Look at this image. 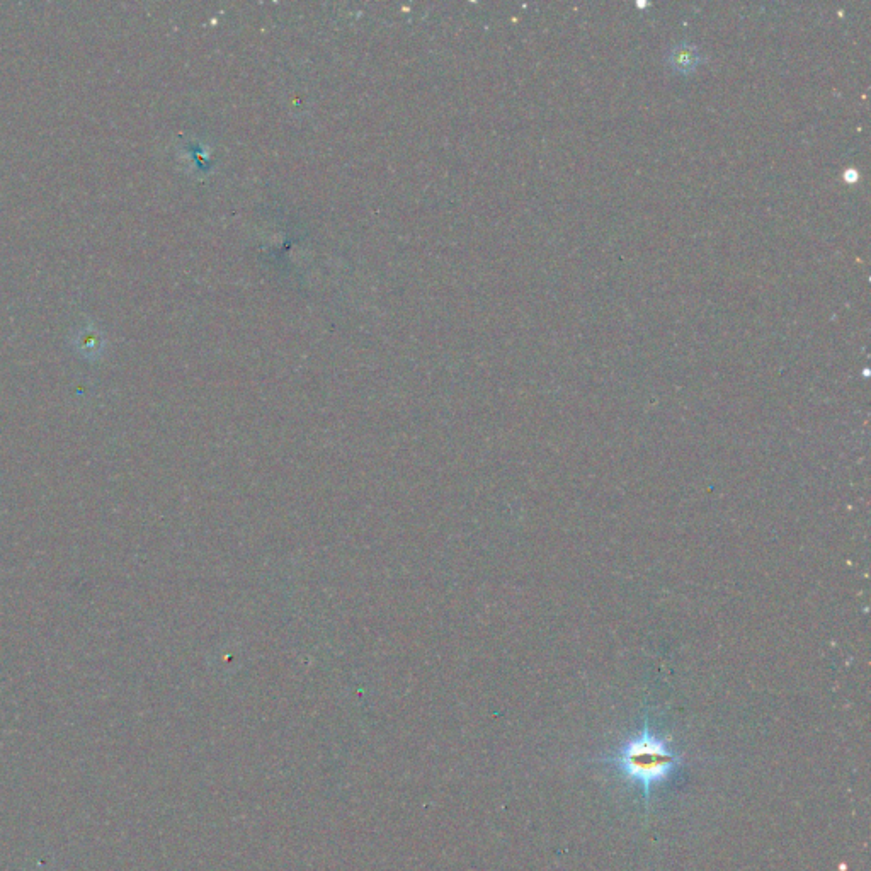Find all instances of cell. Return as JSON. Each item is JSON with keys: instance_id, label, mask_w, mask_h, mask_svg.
<instances>
[{"instance_id": "cell-1", "label": "cell", "mask_w": 871, "mask_h": 871, "mask_svg": "<svg viewBox=\"0 0 871 871\" xmlns=\"http://www.w3.org/2000/svg\"><path fill=\"white\" fill-rule=\"evenodd\" d=\"M599 763L610 766L628 785L637 786L644 795L645 807L650 805L654 788L666 785L683 768L681 754L672 749L664 735L652 730L649 720Z\"/></svg>"}, {"instance_id": "cell-2", "label": "cell", "mask_w": 871, "mask_h": 871, "mask_svg": "<svg viewBox=\"0 0 871 871\" xmlns=\"http://www.w3.org/2000/svg\"><path fill=\"white\" fill-rule=\"evenodd\" d=\"M701 62H703V55H701L700 50L689 43L672 46L667 53V65L681 74L693 72V70L698 69Z\"/></svg>"}]
</instances>
